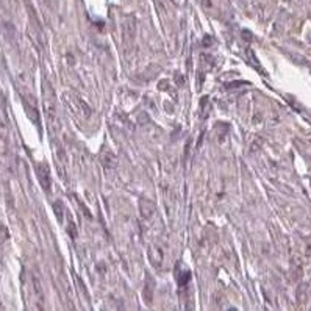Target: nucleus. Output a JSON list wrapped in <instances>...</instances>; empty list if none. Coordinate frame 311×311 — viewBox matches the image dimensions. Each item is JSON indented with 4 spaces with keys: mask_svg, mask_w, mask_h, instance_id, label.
Returning a JSON list of instances; mask_svg holds the SVG:
<instances>
[{
    "mask_svg": "<svg viewBox=\"0 0 311 311\" xmlns=\"http://www.w3.org/2000/svg\"><path fill=\"white\" fill-rule=\"evenodd\" d=\"M38 175H39V181L43 183V186H44V188L47 190V184H46V177H49V169L44 166V164H39L38 166Z\"/></svg>",
    "mask_w": 311,
    "mask_h": 311,
    "instance_id": "obj_1",
    "label": "nucleus"
}]
</instances>
